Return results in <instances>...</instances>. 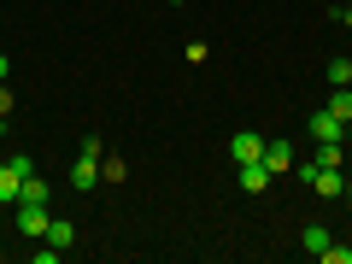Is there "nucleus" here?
I'll return each instance as SVG.
<instances>
[{"label":"nucleus","instance_id":"nucleus-1","mask_svg":"<svg viewBox=\"0 0 352 264\" xmlns=\"http://www.w3.org/2000/svg\"><path fill=\"white\" fill-rule=\"evenodd\" d=\"M47 223H53L47 200H18V235H24V241H41V235H47Z\"/></svg>","mask_w":352,"mask_h":264},{"label":"nucleus","instance_id":"nucleus-2","mask_svg":"<svg viewBox=\"0 0 352 264\" xmlns=\"http://www.w3.org/2000/svg\"><path fill=\"white\" fill-rule=\"evenodd\" d=\"M24 176H36V164H30L24 153H12V159L0 164V200H12V206H18V194H24Z\"/></svg>","mask_w":352,"mask_h":264},{"label":"nucleus","instance_id":"nucleus-3","mask_svg":"<svg viewBox=\"0 0 352 264\" xmlns=\"http://www.w3.org/2000/svg\"><path fill=\"white\" fill-rule=\"evenodd\" d=\"M258 159H264V135H258V129L229 135V164H258Z\"/></svg>","mask_w":352,"mask_h":264},{"label":"nucleus","instance_id":"nucleus-4","mask_svg":"<svg viewBox=\"0 0 352 264\" xmlns=\"http://www.w3.org/2000/svg\"><path fill=\"white\" fill-rule=\"evenodd\" d=\"M71 182H76V194H88V188H100V159H94V153H82V159L71 164Z\"/></svg>","mask_w":352,"mask_h":264},{"label":"nucleus","instance_id":"nucleus-5","mask_svg":"<svg viewBox=\"0 0 352 264\" xmlns=\"http://www.w3.org/2000/svg\"><path fill=\"white\" fill-rule=\"evenodd\" d=\"M235 176H241V194H270V170H264V159L258 164H235Z\"/></svg>","mask_w":352,"mask_h":264},{"label":"nucleus","instance_id":"nucleus-6","mask_svg":"<svg viewBox=\"0 0 352 264\" xmlns=\"http://www.w3.org/2000/svg\"><path fill=\"white\" fill-rule=\"evenodd\" d=\"M264 170H270V176L294 170V147H288V141H264Z\"/></svg>","mask_w":352,"mask_h":264},{"label":"nucleus","instance_id":"nucleus-7","mask_svg":"<svg viewBox=\"0 0 352 264\" xmlns=\"http://www.w3.org/2000/svg\"><path fill=\"white\" fill-rule=\"evenodd\" d=\"M311 141H340V118L329 112V106H317V112H311Z\"/></svg>","mask_w":352,"mask_h":264},{"label":"nucleus","instance_id":"nucleus-8","mask_svg":"<svg viewBox=\"0 0 352 264\" xmlns=\"http://www.w3.org/2000/svg\"><path fill=\"white\" fill-rule=\"evenodd\" d=\"M41 241H53V247L65 252V247H71V241H76V229L65 223V217H53V223H47V235H41Z\"/></svg>","mask_w":352,"mask_h":264},{"label":"nucleus","instance_id":"nucleus-9","mask_svg":"<svg viewBox=\"0 0 352 264\" xmlns=\"http://www.w3.org/2000/svg\"><path fill=\"white\" fill-rule=\"evenodd\" d=\"M300 247H305V252H311V258H317V252L329 247V229H323V223H305V235H300Z\"/></svg>","mask_w":352,"mask_h":264},{"label":"nucleus","instance_id":"nucleus-10","mask_svg":"<svg viewBox=\"0 0 352 264\" xmlns=\"http://www.w3.org/2000/svg\"><path fill=\"white\" fill-rule=\"evenodd\" d=\"M323 106H329V112L340 118V124H346V118H352V88H335V94H329Z\"/></svg>","mask_w":352,"mask_h":264},{"label":"nucleus","instance_id":"nucleus-11","mask_svg":"<svg viewBox=\"0 0 352 264\" xmlns=\"http://www.w3.org/2000/svg\"><path fill=\"white\" fill-rule=\"evenodd\" d=\"M352 82V59H329V88H346Z\"/></svg>","mask_w":352,"mask_h":264},{"label":"nucleus","instance_id":"nucleus-12","mask_svg":"<svg viewBox=\"0 0 352 264\" xmlns=\"http://www.w3.org/2000/svg\"><path fill=\"white\" fill-rule=\"evenodd\" d=\"M124 176H129L124 159H100V182H124Z\"/></svg>","mask_w":352,"mask_h":264},{"label":"nucleus","instance_id":"nucleus-13","mask_svg":"<svg viewBox=\"0 0 352 264\" xmlns=\"http://www.w3.org/2000/svg\"><path fill=\"white\" fill-rule=\"evenodd\" d=\"M18 200H53V194H47V182H41V176H24V194H18Z\"/></svg>","mask_w":352,"mask_h":264},{"label":"nucleus","instance_id":"nucleus-14","mask_svg":"<svg viewBox=\"0 0 352 264\" xmlns=\"http://www.w3.org/2000/svg\"><path fill=\"white\" fill-rule=\"evenodd\" d=\"M317 258H323V264H352V247H335V241H329V247L317 252Z\"/></svg>","mask_w":352,"mask_h":264},{"label":"nucleus","instance_id":"nucleus-15","mask_svg":"<svg viewBox=\"0 0 352 264\" xmlns=\"http://www.w3.org/2000/svg\"><path fill=\"white\" fill-rule=\"evenodd\" d=\"M12 106H18V100H12V88L0 82V112H12Z\"/></svg>","mask_w":352,"mask_h":264},{"label":"nucleus","instance_id":"nucleus-16","mask_svg":"<svg viewBox=\"0 0 352 264\" xmlns=\"http://www.w3.org/2000/svg\"><path fill=\"white\" fill-rule=\"evenodd\" d=\"M340 24H346V30H352V6H346V12H340Z\"/></svg>","mask_w":352,"mask_h":264},{"label":"nucleus","instance_id":"nucleus-17","mask_svg":"<svg viewBox=\"0 0 352 264\" xmlns=\"http://www.w3.org/2000/svg\"><path fill=\"white\" fill-rule=\"evenodd\" d=\"M0 82H6V53H0Z\"/></svg>","mask_w":352,"mask_h":264},{"label":"nucleus","instance_id":"nucleus-18","mask_svg":"<svg viewBox=\"0 0 352 264\" xmlns=\"http://www.w3.org/2000/svg\"><path fill=\"white\" fill-rule=\"evenodd\" d=\"M170 6H188V0H170Z\"/></svg>","mask_w":352,"mask_h":264},{"label":"nucleus","instance_id":"nucleus-19","mask_svg":"<svg viewBox=\"0 0 352 264\" xmlns=\"http://www.w3.org/2000/svg\"><path fill=\"white\" fill-rule=\"evenodd\" d=\"M346 88H352V82H346Z\"/></svg>","mask_w":352,"mask_h":264},{"label":"nucleus","instance_id":"nucleus-20","mask_svg":"<svg viewBox=\"0 0 352 264\" xmlns=\"http://www.w3.org/2000/svg\"><path fill=\"white\" fill-rule=\"evenodd\" d=\"M346 194H352V188H346Z\"/></svg>","mask_w":352,"mask_h":264}]
</instances>
